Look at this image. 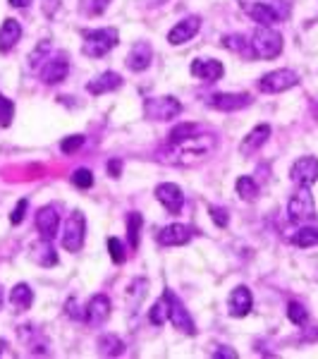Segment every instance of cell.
<instances>
[{"mask_svg": "<svg viewBox=\"0 0 318 359\" xmlns=\"http://www.w3.org/2000/svg\"><path fill=\"white\" fill-rule=\"evenodd\" d=\"M141 223H144L141 213L132 211L130 216H127V240H130L132 249H137V247H139V235H141Z\"/></svg>", "mask_w": 318, "mask_h": 359, "instance_id": "obj_31", "label": "cell"}, {"mask_svg": "<svg viewBox=\"0 0 318 359\" xmlns=\"http://www.w3.org/2000/svg\"><path fill=\"white\" fill-rule=\"evenodd\" d=\"M10 5H13V8H29V5H32V0H8Z\"/></svg>", "mask_w": 318, "mask_h": 359, "instance_id": "obj_44", "label": "cell"}, {"mask_svg": "<svg viewBox=\"0 0 318 359\" xmlns=\"http://www.w3.org/2000/svg\"><path fill=\"white\" fill-rule=\"evenodd\" d=\"M120 43V34L118 29L106 27V29H96V32H86L84 41H82V53L86 57H103L108 55L115 46Z\"/></svg>", "mask_w": 318, "mask_h": 359, "instance_id": "obj_4", "label": "cell"}, {"mask_svg": "<svg viewBox=\"0 0 318 359\" xmlns=\"http://www.w3.org/2000/svg\"><path fill=\"white\" fill-rule=\"evenodd\" d=\"M297 84H299L297 72H292V69H273V72L263 74L261 82H258V89L263 94H282V91L292 89Z\"/></svg>", "mask_w": 318, "mask_h": 359, "instance_id": "obj_8", "label": "cell"}, {"mask_svg": "<svg viewBox=\"0 0 318 359\" xmlns=\"http://www.w3.org/2000/svg\"><path fill=\"white\" fill-rule=\"evenodd\" d=\"M27 208H29V201H27V199H20V204H17V206L13 208V213H10V223H13V225H20L22 221H25Z\"/></svg>", "mask_w": 318, "mask_h": 359, "instance_id": "obj_39", "label": "cell"}, {"mask_svg": "<svg viewBox=\"0 0 318 359\" xmlns=\"http://www.w3.org/2000/svg\"><path fill=\"white\" fill-rule=\"evenodd\" d=\"M151 60H153V48L148 41H137L130 48V53H127V67H130L132 72H144V69H148L151 67Z\"/></svg>", "mask_w": 318, "mask_h": 359, "instance_id": "obj_16", "label": "cell"}, {"mask_svg": "<svg viewBox=\"0 0 318 359\" xmlns=\"http://www.w3.org/2000/svg\"><path fill=\"white\" fill-rule=\"evenodd\" d=\"M72 184L79 189H89L91 184H94V172L86 170V168H79V170H74V175H72Z\"/></svg>", "mask_w": 318, "mask_h": 359, "instance_id": "obj_35", "label": "cell"}, {"mask_svg": "<svg viewBox=\"0 0 318 359\" xmlns=\"http://www.w3.org/2000/svg\"><path fill=\"white\" fill-rule=\"evenodd\" d=\"M213 357H216V359H221V357L235 359V357H237V352H235V350H230V347H223V350H216V352H213Z\"/></svg>", "mask_w": 318, "mask_h": 359, "instance_id": "obj_43", "label": "cell"}, {"mask_svg": "<svg viewBox=\"0 0 318 359\" xmlns=\"http://www.w3.org/2000/svg\"><path fill=\"white\" fill-rule=\"evenodd\" d=\"M165 294H167V302H170V318H167V321H170L180 333L196 335V326H194L192 316H189V311L184 309V304L180 302V297L170 290H165Z\"/></svg>", "mask_w": 318, "mask_h": 359, "instance_id": "obj_9", "label": "cell"}, {"mask_svg": "<svg viewBox=\"0 0 318 359\" xmlns=\"http://www.w3.org/2000/svg\"><path fill=\"white\" fill-rule=\"evenodd\" d=\"M287 318H290V321L294 323V326H304L306 318H309V314H306L304 304H299V302H290V304H287Z\"/></svg>", "mask_w": 318, "mask_h": 359, "instance_id": "obj_34", "label": "cell"}, {"mask_svg": "<svg viewBox=\"0 0 318 359\" xmlns=\"http://www.w3.org/2000/svg\"><path fill=\"white\" fill-rule=\"evenodd\" d=\"M167 318H170V302H167V294L163 292V297H160L158 302L151 306V311H148V321H151L153 326H163Z\"/></svg>", "mask_w": 318, "mask_h": 359, "instance_id": "obj_30", "label": "cell"}, {"mask_svg": "<svg viewBox=\"0 0 318 359\" xmlns=\"http://www.w3.org/2000/svg\"><path fill=\"white\" fill-rule=\"evenodd\" d=\"M199 29H201V20L196 15H192V17H187V20L177 22V25L170 29L167 41H170L172 46H182L187 41H192L196 34H199Z\"/></svg>", "mask_w": 318, "mask_h": 359, "instance_id": "obj_15", "label": "cell"}, {"mask_svg": "<svg viewBox=\"0 0 318 359\" xmlns=\"http://www.w3.org/2000/svg\"><path fill=\"white\" fill-rule=\"evenodd\" d=\"M108 172H111L113 177H120V172H123V161H108Z\"/></svg>", "mask_w": 318, "mask_h": 359, "instance_id": "obj_42", "label": "cell"}, {"mask_svg": "<svg viewBox=\"0 0 318 359\" xmlns=\"http://www.w3.org/2000/svg\"><path fill=\"white\" fill-rule=\"evenodd\" d=\"M125 352V343L113 333H106L98 338V355L103 357H120Z\"/></svg>", "mask_w": 318, "mask_h": 359, "instance_id": "obj_27", "label": "cell"}, {"mask_svg": "<svg viewBox=\"0 0 318 359\" xmlns=\"http://www.w3.org/2000/svg\"><path fill=\"white\" fill-rule=\"evenodd\" d=\"M208 213H211V218H213V223L218 225V228H228V223H230V216H228V211L221 206H208Z\"/></svg>", "mask_w": 318, "mask_h": 359, "instance_id": "obj_38", "label": "cell"}, {"mask_svg": "<svg viewBox=\"0 0 318 359\" xmlns=\"http://www.w3.org/2000/svg\"><path fill=\"white\" fill-rule=\"evenodd\" d=\"M251 306H254V297H251V290L247 285H240V287H235V290L230 292V297H228L230 316H235V318L247 316L251 311Z\"/></svg>", "mask_w": 318, "mask_h": 359, "instance_id": "obj_18", "label": "cell"}, {"mask_svg": "<svg viewBox=\"0 0 318 359\" xmlns=\"http://www.w3.org/2000/svg\"><path fill=\"white\" fill-rule=\"evenodd\" d=\"M155 199H158L170 213H180L184 206V194L175 182L158 184V187H155Z\"/></svg>", "mask_w": 318, "mask_h": 359, "instance_id": "obj_17", "label": "cell"}, {"mask_svg": "<svg viewBox=\"0 0 318 359\" xmlns=\"http://www.w3.org/2000/svg\"><path fill=\"white\" fill-rule=\"evenodd\" d=\"M113 0H91V8H89V13L91 15H103L108 10V5H111Z\"/></svg>", "mask_w": 318, "mask_h": 359, "instance_id": "obj_40", "label": "cell"}, {"mask_svg": "<svg viewBox=\"0 0 318 359\" xmlns=\"http://www.w3.org/2000/svg\"><path fill=\"white\" fill-rule=\"evenodd\" d=\"M251 48L256 60H273L282 53V34L275 32L273 27L258 25L256 32L251 34Z\"/></svg>", "mask_w": 318, "mask_h": 359, "instance_id": "obj_3", "label": "cell"}, {"mask_svg": "<svg viewBox=\"0 0 318 359\" xmlns=\"http://www.w3.org/2000/svg\"><path fill=\"white\" fill-rule=\"evenodd\" d=\"M292 245H297L302 249L316 247L318 245V225H304V228H299L297 233L292 235Z\"/></svg>", "mask_w": 318, "mask_h": 359, "instance_id": "obj_28", "label": "cell"}, {"mask_svg": "<svg viewBox=\"0 0 318 359\" xmlns=\"http://www.w3.org/2000/svg\"><path fill=\"white\" fill-rule=\"evenodd\" d=\"M15 118V103L0 94V127H10Z\"/></svg>", "mask_w": 318, "mask_h": 359, "instance_id": "obj_33", "label": "cell"}, {"mask_svg": "<svg viewBox=\"0 0 318 359\" xmlns=\"http://www.w3.org/2000/svg\"><path fill=\"white\" fill-rule=\"evenodd\" d=\"M223 46L233 50V53L247 57V60H256V57H254V48H251V39L242 36V34H230V36H225Z\"/></svg>", "mask_w": 318, "mask_h": 359, "instance_id": "obj_25", "label": "cell"}, {"mask_svg": "<svg viewBox=\"0 0 318 359\" xmlns=\"http://www.w3.org/2000/svg\"><path fill=\"white\" fill-rule=\"evenodd\" d=\"M206 103L223 113H235V111H242V108L251 106V96L249 94H213L206 98Z\"/></svg>", "mask_w": 318, "mask_h": 359, "instance_id": "obj_12", "label": "cell"}, {"mask_svg": "<svg viewBox=\"0 0 318 359\" xmlns=\"http://www.w3.org/2000/svg\"><path fill=\"white\" fill-rule=\"evenodd\" d=\"M287 216H290L292 223H299V225L316 221V204H314V196H311L309 187H299L297 192L290 196Z\"/></svg>", "mask_w": 318, "mask_h": 359, "instance_id": "obj_5", "label": "cell"}, {"mask_svg": "<svg viewBox=\"0 0 318 359\" xmlns=\"http://www.w3.org/2000/svg\"><path fill=\"white\" fill-rule=\"evenodd\" d=\"M34 302V290L27 285V283H17V285L10 290V304L15 306L17 311H27Z\"/></svg>", "mask_w": 318, "mask_h": 359, "instance_id": "obj_26", "label": "cell"}, {"mask_svg": "<svg viewBox=\"0 0 318 359\" xmlns=\"http://www.w3.org/2000/svg\"><path fill=\"white\" fill-rule=\"evenodd\" d=\"M111 318V299L106 294H94L86 304V321L91 326H103Z\"/></svg>", "mask_w": 318, "mask_h": 359, "instance_id": "obj_20", "label": "cell"}, {"mask_svg": "<svg viewBox=\"0 0 318 359\" xmlns=\"http://www.w3.org/2000/svg\"><path fill=\"white\" fill-rule=\"evenodd\" d=\"M199 132H201V127H199V125H194V123H182V125L172 127L170 135H167V142H170V147H175V144L187 142L189 137L199 135Z\"/></svg>", "mask_w": 318, "mask_h": 359, "instance_id": "obj_29", "label": "cell"}, {"mask_svg": "<svg viewBox=\"0 0 318 359\" xmlns=\"http://www.w3.org/2000/svg\"><path fill=\"white\" fill-rule=\"evenodd\" d=\"M67 316H69V318H77V321H82V318H86V316H82V311H79L77 299H69V302H67Z\"/></svg>", "mask_w": 318, "mask_h": 359, "instance_id": "obj_41", "label": "cell"}, {"mask_svg": "<svg viewBox=\"0 0 318 359\" xmlns=\"http://www.w3.org/2000/svg\"><path fill=\"white\" fill-rule=\"evenodd\" d=\"M123 86V77L118 72H103L101 77H96L94 82L86 84V91L94 96H101V94H108V91H115Z\"/></svg>", "mask_w": 318, "mask_h": 359, "instance_id": "obj_22", "label": "cell"}, {"mask_svg": "<svg viewBox=\"0 0 318 359\" xmlns=\"http://www.w3.org/2000/svg\"><path fill=\"white\" fill-rule=\"evenodd\" d=\"M182 113V103L177 101L175 96H151V98H144V115L148 120H172Z\"/></svg>", "mask_w": 318, "mask_h": 359, "instance_id": "obj_6", "label": "cell"}, {"mask_svg": "<svg viewBox=\"0 0 318 359\" xmlns=\"http://www.w3.org/2000/svg\"><path fill=\"white\" fill-rule=\"evenodd\" d=\"M53 240H43L36 242V245L32 247V259L36 262L39 266H43V269H50V266L57 264V254H55V247L50 245Z\"/></svg>", "mask_w": 318, "mask_h": 359, "instance_id": "obj_24", "label": "cell"}, {"mask_svg": "<svg viewBox=\"0 0 318 359\" xmlns=\"http://www.w3.org/2000/svg\"><path fill=\"white\" fill-rule=\"evenodd\" d=\"M235 187H237V194H240L244 201H254L258 196V184L254 182V177H249V175L237 180Z\"/></svg>", "mask_w": 318, "mask_h": 359, "instance_id": "obj_32", "label": "cell"}, {"mask_svg": "<svg viewBox=\"0 0 318 359\" xmlns=\"http://www.w3.org/2000/svg\"><path fill=\"white\" fill-rule=\"evenodd\" d=\"M240 8L256 25L273 27L290 17V3L287 0H240Z\"/></svg>", "mask_w": 318, "mask_h": 359, "instance_id": "obj_1", "label": "cell"}, {"mask_svg": "<svg viewBox=\"0 0 318 359\" xmlns=\"http://www.w3.org/2000/svg\"><path fill=\"white\" fill-rule=\"evenodd\" d=\"M192 240V228L189 225H182V223H172V225H165L163 230L158 233V242L163 247H182Z\"/></svg>", "mask_w": 318, "mask_h": 359, "instance_id": "obj_19", "label": "cell"}, {"mask_svg": "<svg viewBox=\"0 0 318 359\" xmlns=\"http://www.w3.org/2000/svg\"><path fill=\"white\" fill-rule=\"evenodd\" d=\"M69 74V62L65 55H50L41 67V82L43 84H60Z\"/></svg>", "mask_w": 318, "mask_h": 359, "instance_id": "obj_13", "label": "cell"}, {"mask_svg": "<svg viewBox=\"0 0 318 359\" xmlns=\"http://www.w3.org/2000/svg\"><path fill=\"white\" fill-rule=\"evenodd\" d=\"M84 144V135H72V137H65L60 142V151L62 154H74L77 149H82Z\"/></svg>", "mask_w": 318, "mask_h": 359, "instance_id": "obj_37", "label": "cell"}, {"mask_svg": "<svg viewBox=\"0 0 318 359\" xmlns=\"http://www.w3.org/2000/svg\"><path fill=\"white\" fill-rule=\"evenodd\" d=\"M84 235H86V218L82 211H72L65 221V230H62V247L67 252H79L84 247Z\"/></svg>", "mask_w": 318, "mask_h": 359, "instance_id": "obj_7", "label": "cell"}, {"mask_svg": "<svg viewBox=\"0 0 318 359\" xmlns=\"http://www.w3.org/2000/svg\"><path fill=\"white\" fill-rule=\"evenodd\" d=\"M3 302H5V294H3V287H0V309H3Z\"/></svg>", "mask_w": 318, "mask_h": 359, "instance_id": "obj_46", "label": "cell"}, {"mask_svg": "<svg viewBox=\"0 0 318 359\" xmlns=\"http://www.w3.org/2000/svg\"><path fill=\"white\" fill-rule=\"evenodd\" d=\"M5 347H8V343H5V340L0 338V355H3V352H5Z\"/></svg>", "mask_w": 318, "mask_h": 359, "instance_id": "obj_45", "label": "cell"}, {"mask_svg": "<svg viewBox=\"0 0 318 359\" xmlns=\"http://www.w3.org/2000/svg\"><path fill=\"white\" fill-rule=\"evenodd\" d=\"M213 147H216V139L208 137V135H194L189 137L187 142L182 144H175V147H170V163H177V165H194L199 163L201 158H206L208 154L213 151Z\"/></svg>", "mask_w": 318, "mask_h": 359, "instance_id": "obj_2", "label": "cell"}, {"mask_svg": "<svg viewBox=\"0 0 318 359\" xmlns=\"http://www.w3.org/2000/svg\"><path fill=\"white\" fill-rule=\"evenodd\" d=\"M189 72H192L196 79H204V82H218V79L223 77L225 67L216 57H196L192 62V67H189Z\"/></svg>", "mask_w": 318, "mask_h": 359, "instance_id": "obj_14", "label": "cell"}, {"mask_svg": "<svg viewBox=\"0 0 318 359\" xmlns=\"http://www.w3.org/2000/svg\"><path fill=\"white\" fill-rule=\"evenodd\" d=\"M20 39H22V25L13 20V17H8L3 22V27H0V53H10Z\"/></svg>", "mask_w": 318, "mask_h": 359, "instance_id": "obj_21", "label": "cell"}, {"mask_svg": "<svg viewBox=\"0 0 318 359\" xmlns=\"http://www.w3.org/2000/svg\"><path fill=\"white\" fill-rule=\"evenodd\" d=\"M268 137H270V127L268 125H256L254 130L249 132V135L244 137V142L240 144V151L244 154V156H249L254 151H258V149L263 147L265 142H268Z\"/></svg>", "mask_w": 318, "mask_h": 359, "instance_id": "obj_23", "label": "cell"}, {"mask_svg": "<svg viewBox=\"0 0 318 359\" xmlns=\"http://www.w3.org/2000/svg\"><path fill=\"white\" fill-rule=\"evenodd\" d=\"M290 177L297 187H311L318 180V161L314 156H302L299 161H294Z\"/></svg>", "mask_w": 318, "mask_h": 359, "instance_id": "obj_10", "label": "cell"}, {"mask_svg": "<svg viewBox=\"0 0 318 359\" xmlns=\"http://www.w3.org/2000/svg\"><path fill=\"white\" fill-rule=\"evenodd\" d=\"M108 252H111V259L115 264H125V259H127L125 245L118 240V237H111V240H108Z\"/></svg>", "mask_w": 318, "mask_h": 359, "instance_id": "obj_36", "label": "cell"}, {"mask_svg": "<svg viewBox=\"0 0 318 359\" xmlns=\"http://www.w3.org/2000/svg\"><path fill=\"white\" fill-rule=\"evenodd\" d=\"M60 228V213L55 204H46L36 211V230L43 240H55V233Z\"/></svg>", "mask_w": 318, "mask_h": 359, "instance_id": "obj_11", "label": "cell"}]
</instances>
